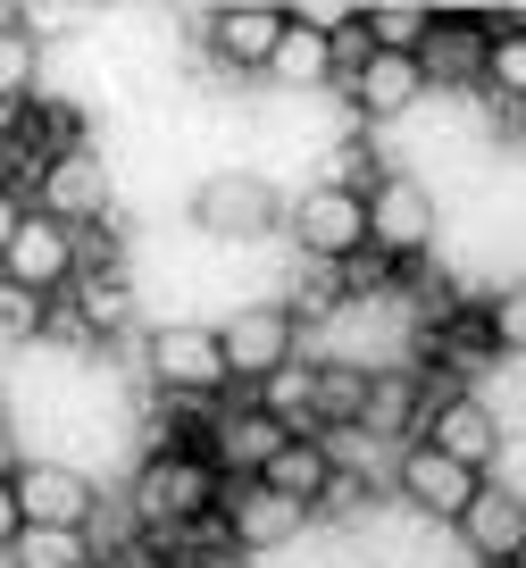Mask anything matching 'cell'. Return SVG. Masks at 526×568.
<instances>
[{"mask_svg":"<svg viewBox=\"0 0 526 568\" xmlns=\"http://www.w3.org/2000/svg\"><path fill=\"white\" fill-rule=\"evenodd\" d=\"M218 527H226V551L267 560V551H293L301 535H310V501L267 494L260 477H226L218 485Z\"/></svg>","mask_w":526,"mask_h":568,"instance_id":"52a82bcc","label":"cell"},{"mask_svg":"<svg viewBox=\"0 0 526 568\" xmlns=\"http://www.w3.org/2000/svg\"><path fill=\"white\" fill-rule=\"evenodd\" d=\"M218 468L201 460V452H151V460L134 468V527H151V535H193L201 518H218Z\"/></svg>","mask_w":526,"mask_h":568,"instance_id":"3957f363","label":"cell"},{"mask_svg":"<svg viewBox=\"0 0 526 568\" xmlns=\"http://www.w3.org/2000/svg\"><path fill=\"white\" fill-rule=\"evenodd\" d=\"M452 535H459V551L468 560H518V544H526V501L509 494V485H476V501L452 518Z\"/></svg>","mask_w":526,"mask_h":568,"instance_id":"2e32d148","label":"cell"},{"mask_svg":"<svg viewBox=\"0 0 526 568\" xmlns=\"http://www.w3.org/2000/svg\"><path fill=\"white\" fill-rule=\"evenodd\" d=\"M59 302L84 318L92 343H125V326H134V276H75Z\"/></svg>","mask_w":526,"mask_h":568,"instance_id":"ffe728a7","label":"cell"},{"mask_svg":"<svg viewBox=\"0 0 526 568\" xmlns=\"http://www.w3.org/2000/svg\"><path fill=\"white\" fill-rule=\"evenodd\" d=\"M184 217H193L201 243L251 251V243H267V226L284 217V201H276V184L251 176V168H210V176L193 184V201H184Z\"/></svg>","mask_w":526,"mask_h":568,"instance_id":"277c9868","label":"cell"},{"mask_svg":"<svg viewBox=\"0 0 526 568\" xmlns=\"http://www.w3.org/2000/svg\"><path fill=\"white\" fill-rule=\"evenodd\" d=\"M376 376L351 368V359H317V435H343V426H368Z\"/></svg>","mask_w":526,"mask_h":568,"instance_id":"7402d4cb","label":"cell"},{"mask_svg":"<svg viewBox=\"0 0 526 568\" xmlns=\"http://www.w3.org/2000/svg\"><path fill=\"white\" fill-rule=\"evenodd\" d=\"M385 485L402 494V510H418L426 527H452L459 510L476 501V468H459V460H443V452H426V444H402L393 452V468H385Z\"/></svg>","mask_w":526,"mask_h":568,"instance_id":"30bf717a","label":"cell"},{"mask_svg":"<svg viewBox=\"0 0 526 568\" xmlns=\"http://www.w3.org/2000/svg\"><path fill=\"white\" fill-rule=\"evenodd\" d=\"M476 59H485V34H476V18H452V9H435V34L418 42V75L435 101H459V92H476Z\"/></svg>","mask_w":526,"mask_h":568,"instance_id":"e0dca14e","label":"cell"},{"mask_svg":"<svg viewBox=\"0 0 526 568\" xmlns=\"http://www.w3.org/2000/svg\"><path fill=\"white\" fill-rule=\"evenodd\" d=\"M218 352H226L234 393H251L260 376H276L284 359H301V318L284 302H243L226 326H218Z\"/></svg>","mask_w":526,"mask_h":568,"instance_id":"9c48e42d","label":"cell"},{"mask_svg":"<svg viewBox=\"0 0 526 568\" xmlns=\"http://www.w3.org/2000/svg\"><path fill=\"white\" fill-rule=\"evenodd\" d=\"M175 568H260V560H243V551H201V560H175Z\"/></svg>","mask_w":526,"mask_h":568,"instance_id":"f546056e","label":"cell"},{"mask_svg":"<svg viewBox=\"0 0 526 568\" xmlns=\"http://www.w3.org/2000/svg\"><path fill=\"white\" fill-rule=\"evenodd\" d=\"M284 42V9L276 0H234V9H210V42L201 51L234 75H267V51Z\"/></svg>","mask_w":526,"mask_h":568,"instance_id":"9a60e30c","label":"cell"},{"mask_svg":"<svg viewBox=\"0 0 526 568\" xmlns=\"http://www.w3.org/2000/svg\"><path fill=\"white\" fill-rule=\"evenodd\" d=\"M276 226H284V243H293V260L343 267V260H360V251H368V201L343 193V184H310V193L284 201Z\"/></svg>","mask_w":526,"mask_h":568,"instance_id":"5b68a950","label":"cell"},{"mask_svg":"<svg viewBox=\"0 0 526 568\" xmlns=\"http://www.w3.org/2000/svg\"><path fill=\"white\" fill-rule=\"evenodd\" d=\"M42 92V42L26 26H0V109H18Z\"/></svg>","mask_w":526,"mask_h":568,"instance_id":"d4e9b609","label":"cell"},{"mask_svg":"<svg viewBox=\"0 0 526 568\" xmlns=\"http://www.w3.org/2000/svg\"><path fill=\"white\" fill-rule=\"evenodd\" d=\"M360 34H368V51L418 59V42L435 34V9H426V0H385V9H360Z\"/></svg>","mask_w":526,"mask_h":568,"instance_id":"cb8c5ba5","label":"cell"},{"mask_svg":"<svg viewBox=\"0 0 526 568\" xmlns=\"http://www.w3.org/2000/svg\"><path fill=\"white\" fill-rule=\"evenodd\" d=\"M326 468H334L326 435H284L276 460L260 468V485H267V494H284V501H310V510H317V494H326Z\"/></svg>","mask_w":526,"mask_h":568,"instance_id":"44dd1931","label":"cell"},{"mask_svg":"<svg viewBox=\"0 0 526 568\" xmlns=\"http://www.w3.org/2000/svg\"><path fill=\"white\" fill-rule=\"evenodd\" d=\"M26 210H34V201H26L18 184H0V251H9V234L26 226Z\"/></svg>","mask_w":526,"mask_h":568,"instance_id":"83f0119b","label":"cell"},{"mask_svg":"<svg viewBox=\"0 0 526 568\" xmlns=\"http://www.w3.org/2000/svg\"><path fill=\"white\" fill-rule=\"evenodd\" d=\"M267 84H276L284 101H326V92H334V51L284 18V42L267 51Z\"/></svg>","mask_w":526,"mask_h":568,"instance_id":"ac0fdd59","label":"cell"},{"mask_svg":"<svg viewBox=\"0 0 526 568\" xmlns=\"http://www.w3.org/2000/svg\"><path fill=\"white\" fill-rule=\"evenodd\" d=\"M251 402H260L284 435H317V359H310V352L284 359L276 376H260V385H251Z\"/></svg>","mask_w":526,"mask_h":568,"instance_id":"d6986e66","label":"cell"},{"mask_svg":"<svg viewBox=\"0 0 526 568\" xmlns=\"http://www.w3.org/2000/svg\"><path fill=\"white\" fill-rule=\"evenodd\" d=\"M34 210L59 217V226H101L118 210V176H109V160L92 142H68V151H51L34 168Z\"/></svg>","mask_w":526,"mask_h":568,"instance_id":"ba28073f","label":"cell"},{"mask_svg":"<svg viewBox=\"0 0 526 568\" xmlns=\"http://www.w3.org/2000/svg\"><path fill=\"white\" fill-rule=\"evenodd\" d=\"M409 444H426V452H443V460H459V468H476V477H493V468H502V409H493L476 385H443L435 402L418 409Z\"/></svg>","mask_w":526,"mask_h":568,"instance_id":"8992f818","label":"cell"},{"mask_svg":"<svg viewBox=\"0 0 526 568\" xmlns=\"http://www.w3.org/2000/svg\"><path fill=\"white\" fill-rule=\"evenodd\" d=\"M26 535V510H18V485H9V468H0V551Z\"/></svg>","mask_w":526,"mask_h":568,"instance_id":"4316f807","label":"cell"},{"mask_svg":"<svg viewBox=\"0 0 526 568\" xmlns=\"http://www.w3.org/2000/svg\"><path fill=\"white\" fill-rule=\"evenodd\" d=\"M276 444H284V426L267 418V409L251 402V393L201 418V460H210L218 477H260V468L276 460Z\"/></svg>","mask_w":526,"mask_h":568,"instance_id":"4fadbf2b","label":"cell"},{"mask_svg":"<svg viewBox=\"0 0 526 568\" xmlns=\"http://www.w3.org/2000/svg\"><path fill=\"white\" fill-rule=\"evenodd\" d=\"M9 485H18L26 527H92V510H101V477L75 460H18Z\"/></svg>","mask_w":526,"mask_h":568,"instance_id":"8fae6325","label":"cell"},{"mask_svg":"<svg viewBox=\"0 0 526 568\" xmlns=\"http://www.w3.org/2000/svg\"><path fill=\"white\" fill-rule=\"evenodd\" d=\"M0 276L26 284V293H42V302H59V293L75 284V226L26 210V226L9 234V251H0Z\"/></svg>","mask_w":526,"mask_h":568,"instance_id":"5bb4252c","label":"cell"},{"mask_svg":"<svg viewBox=\"0 0 526 568\" xmlns=\"http://www.w3.org/2000/svg\"><path fill=\"white\" fill-rule=\"evenodd\" d=\"M9 435H18V393L0 385V468H18V460H9Z\"/></svg>","mask_w":526,"mask_h":568,"instance_id":"f1b7e54d","label":"cell"},{"mask_svg":"<svg viewBox=\"0 0 526 568\" xmlns=\"http://www.w3.org/2000/svg\"><path fill=\"white\" fill-rule=\"evenodd\" d=\"M343 101H351V118L360 125H409L435 92H426V75H418V59H402V51H368L360 68L343 75Z\"/></svg>","mask_w":526,"mask_h":568,"instance_id":"7c38bea8","label":"cell"},{"mask_svg":"<svg viewBox=\"0 0 526 568\" xmlns=\"http://www.w3.org/2000/svg\"><path fill=\"white\" fill-rule=\"evenodd\" d=\"M42 318H51V302L0 276V359H9V352H34V343H42Z\"/></svg>","mask_w":526,"mask_h":568,"instance_id":"484cf974","label":"cell"},{"mask_svg":"<svg viewBox=\"0 0 526 568\" xmlns=\"http://www.w3.org/2000/svg\"><path fill=\"white\" fill-rule=\"evenodd\" d=\"M0 560L9 568H101V551H92L84 527H26Z\"/></svg>","mask_w":526,"mask_h":568,"instance_id":"603a6c76","label":"cell"},{"mask_svg":"<svg viewBox=\"0 0 526 568\" xmlns=\"http://www.w3.org/2000/svg\"><path fill=\"white\" fill-rule=\"evenodd\" d=\"M142 385H151L168 409H218L234 393L226 352H218V326H201V318L151 326V335H142Z\"/></svg>","mask_w":526,"mask_h":568,"instance_id":"6da1fadb","label":"cell"},{"mask_svg":"<svg viewBox=\"0 0 526 568\" xmlns=\"http://www.w3.org/2000/svg\"><path fill=\"white\" fill-rule=\"evenodd\" d=\"M368 251L385 267H426L443 243V210H435V184L409 176V168H385V176L368 184Z\"/></svg>","mask_w":526,"mask_h":568,"instance_id":"7a4b0ae2","label":"cell"},{"mask_svg":"<svg viewBox=\"0 0 526 568\" xmlns=\"http://www.w3.org/2000/svg\"><path fill=\"white\" fill-rule=\"evenodd\" d=\"M476 568H518V560H476Z\"/></svg>","mask_w":526,"mask_h":568,"instance_id":"4dcf8cb0","label":"cell"}]
</instances>
